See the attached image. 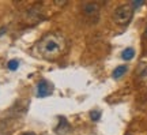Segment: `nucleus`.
<instances>
[{
	"label": "nucleus",
	"mask_w": 147,
	"mask_h": 135,
	"mask_svg": "<svg viewBox=\"0 0 147 135\" xmlns=\"http://www.w3.org/2000/svg\"><path fill=\"white\" fill-rule=\"evenodd\" d=\"M67 49V41L65 37L60 33H49L44 36L37 44V52L44 59L55 60L65 52Z\"/></svg>",
	"instance_id": "f257e3e1"
},
{
	"label": "nucleus",
	"mask_w": 147,
	"mask_h": 135,
	"mask_svg": "<svg viewBox=\"0 0 147 135\" xmlns=\"http://www.w3.org/2000/svg\"><path fill=\"white\" fill-rule=\"evenodd\" d=\"M134 15V8L131 4H123L119 5L113 11V21L117 25H128Z\"/></svg>",
	"instance_id": "f03ea898"
},
{
	"label": "nucleus",
	"mask_w": 147,
	"mask_h": 135,
	"mask_svg": "<svg viewBox=\"0 0 147 135\" xmlns=\"http://www.w3.org/2000/svg\"><path fill=\"white\" fill-rule=\"evenodd\" d=\"M53 93V85L47 79H41L38 85H37V97L38 98H44V97H49Z\"/></svg>",
	"instance_id": "7ed1b4c3"
},
{
	"label": "nucleus",
	"mask_w": 147,
	"mask_h": 135,
	"mask_svg": "<svg viewBox=\"0 0 147 135\" xmlns=\"http://www.w3.org/2000/svg\"><path fill=\"white\" fill-rule=\"evenodd\" d=\"M69 130H71V126H69V123L65 119H60V121H59V126L56 127V128H55V131H56L59 135L67 134Z\"/></svg>",
	"instance_id": "20e7f679"
},
{
	"label": "nucleus",
	"mask_w": 147,
	"mask_h": 135,
	"mask_svg": "<svg viewBox=\"0 0 147 135\" xmlns=\"http://www.w3.org/2000/svg\"><path fill=\"white\" fill-rule=\"evenodd\" d=\"M98 10H100V5L95 4V3H86V4L83 5V12L89 16L95 15V14L98 12Z\"/></svg>",
	"instance_id": "39448f33"
},
{
	"label": "nucleus",
	"mask_w": 147,
	"mask_h": 135,
	"mask_svg": "<svg viewBox=\"0 0 147 135\" xmlns=\"http://www.w3.org/2000/svg\"><path fill=\"white\" fill-rule=\"evenodd\" d=\"M127 71H128V67H127V66H119V67H116L115 70H113L112 77H113L115 79H119V78H121Z\"/></svg>",
	"instance_id": "423d86ee"
},
{
	"label": "nucleus",
	"mask_w": 147,
	"mask_h": 135,
	"mask_svg": "<svg viewBox=\"0 0 147 135\" xmlns=\"http://www.w3.org/2000/svg\"><path fill=\"white\" fill-rule=\"evenodd\" d=\"M135 56V49L134 48H125L123 52H121V59L123 60H132Z\"/></svg>",
	"instance_id": "0eeeda50"
},
{
	"label": "nucleus",
	"mask_w": 147,
	"mask_h": 135,
	"mask_svg": "<svg viewBox=\"0 0 147 135\" xmlns=\"http://www.w3.org/2000/svg\"><path fill=\"white\" fill-rule=\"evenodd\" d=\"M7 67H8V70H11V71H15L16 68L19 67V62H18L16 59H12V60H10V62H8Z\"/></svg>",
	"instance_id": "6e6552de"
},
{
	"label": "nucleus",
	"mask_w": 147,
	"mask_h": 135,
	"mask_svg": "<svg viewBox=\"0 0 147 135\" xmlns=\"http://www.w3.org/2000/svg\"><path fill=\"white\" fill-rule=\"evenodd\" d=\"M90 117H91L93 121H97V120H100V117H101V112L100 111H91V112H90Z\"/></svg>",
	"instance_id": "1a4fd4ad"
},
{
	"label": "nucleus",
	"mask_w": 147,
	"mask_h": 135,
	"mask_svg": "<svg viewBox=\"0 0 147 135\" xmlns=\"http://www.w3.org/2000/svg\"><path fill=\"white\" fill-rule=\"evenodd\" d=\"M144 4V1H142V0H136V1H132L131 5H132V8L135 10V8H138V7H140V5Z\"/></svg>",
	"instance_id": "9d476101"
},
{
	"label": "nucleus",
	"mask_w": 147,
	"mask_h": 135,
	"mask_svg": "<svg viewBox=\"0 0 147 135\" xmlns=\"http://www.w3.org/2000/svg\"><path fill=\"white\" fill-rule=\"evenodd\" d=\"M22 135H34L33 132H25V134H22Z\"/></svg>",
	"instance_id": "9b49d317"
},
{
	"label": "nucleus",
	"mask_w": 147,
	"mask_h": 135,
	"mask_svg": "<svg viewBox=\"0 0 147 135\" xmlns=\"http://www.w3.org/2000/svg\"><path fill=\"white\" fill-rule=\"evenodd\" d=\"M146 34H147V29H146Z\"/></svg>",
	"instance_id": "f8f14e48"
}]
</instances>
